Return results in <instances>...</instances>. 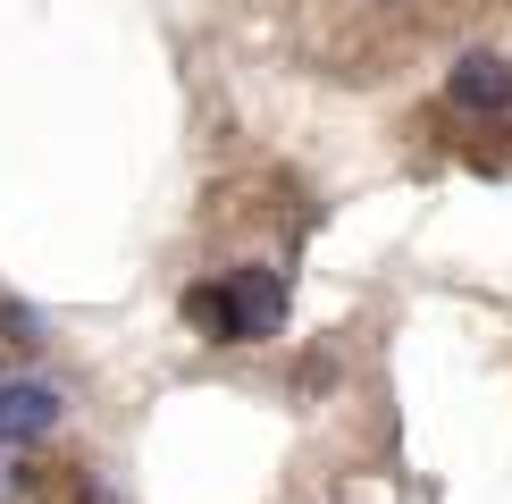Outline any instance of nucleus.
Returning <instances> with one entry per match:
<instances>
[{"label":"nucleus","instance_id":"f257e3e1","mask_svg":"<svg viewBox=\"0 0 512 504\" xmlns=\"http://www.w3.org/2000/svg\"><path fill=\"white\" fill-rule=\"evenodd\" d=\"M68 420V395L51 378H0V446H42Z\"/></svg>","mask_w":512,"mask_h":504},{"label":"nucleus","instance_id":"f03ea898","mask_svg":"<svg viewBox=\"0 0 512 504\" xmlns=\"http://www.w3.org/2000/svg\"><path fill=\"white\" fill-rule=\"evenodd\" d=\"M445 101L471 118H512V59L504 51H462L445 68Z\"/></svg>","mask_w":512,"mask_h":504},{"label":"nucleus","instance_id":"7ed1b4c3","mask_svg":"<svg viewBox=\"0 0 512 504\" xmlns=\"http://www.w3.org/2000/svg\"><path fill=\"white\" fill-rule=\"evenodd\" d=\"M227 294H236L244 345H252V336H277V328H286V278H277V269H236V278H227Z\"/></svg>","mask_w":512,"mask_h":504},{"label":"nucleus","instance_id":"20e7f679","mask_svg":"<svg viewBox=\"0 0 512 504\" xmlns=\"http://www.w3.org/2000/svg\"><path fill=\"white\" fill-rule=\"evenodd\" d=\"M185 328H194L202 345H244V320H236V294H227V278L185 286Z\"/></svg>","mask_w":512,"mask_h":504},{"label":"nucleus","instance_id":"39448f33","mask_svg":"<svg viewBox=\"0 0 512 504\" xmlns=\"http://www.w3.org/2000/svg\"><path fill=\"white\" fill-rule=\"evenodd\" d=\"M76 488H84V504H118V496H110V488H101V479H93V471H84V479H76Z\"/></svg>","mask_w":512,"mask_h":504},{"label":"nucleus","instance_id":"423d86ee","mask_svg":"<svg viewBox=\"0 0 512 504\" xmlns=\"http://www.w3.org/2000/svg\"><path fill=\"white\" fill-rule=\"evenodd\" d=\"M9 496H17V471H0V504H9Z\"/></svg>","mask_w":512,"mask_h":504}]
</instances>
